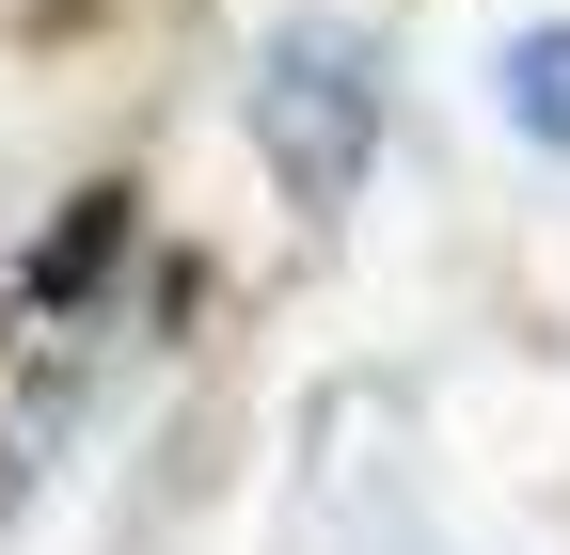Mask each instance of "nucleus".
Listing matches in <instances>:
<instances>
[{"label": "nucleus", "mask_w": 570, "mask_h": 555, "mask_svg": "<svg viewBox=\"0 0 570 555\" xmlns=\"http://www.w3.org/2000/svg\"><path fill=\"white\" fill-rule=\"evenodd\" d=\"M508 111L570 159V32H523V48H508Z\"/></svg>", "instance_id": "2"}, {"label": "nucleus", "mask_w": 570, "mask_h": 555, "mask_svg": "<svg viewBox=\"0 0 570 555\" xmlns=\"http://www.w3.org/2000/svg\"><path fill=\"white\" fill-rule=\"evenodd\" d=\"M254 127H269V175L302 191V206H333L348 175H365V127H381V96H365V48L285 32V48H269V80H254Z\"/></svg>", "instance_id": "1"}]
</instances>
